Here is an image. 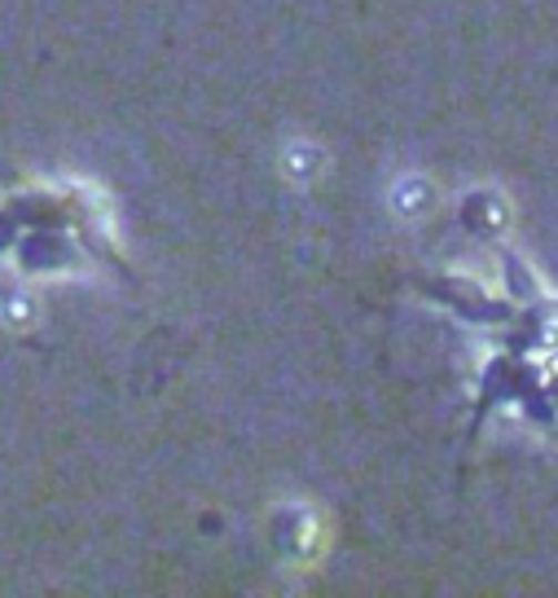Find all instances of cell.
<instances>
[{
	"instance_id": "6da1fadb",
	"label": "cell",
	"mask_w": 558,
	"mask_h": 598,
	"mask_svg": "<svg viewBox=\"0 0 558 598\" xmlns=\"http://www.w3.org/2000/svg\"><path fill=\"white\" fill-rule=\"evenodd\" d=\"M282 172H286L295 185L317 181V172H322V150H317L313 141H291V145L282 150Z\"/></svg>"
},
{
	"instance_id": "7a4b0ae2",
	"label": "cell",
	"mask_w": 558,
	"mask_h": 598,
	"mask_svg": "<svg viewBox=\"0 0 558 598\" xmlns=\"http://www.w3.org/2000/svg\"><path fill=\"white\" fill-rule=\"evenodd\" d=\"M427 203H432V185H427L423 176H400V181H396V190H392L396 216H423Z\"/></svg>"
}]
</instances>
